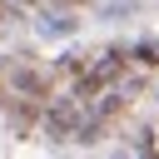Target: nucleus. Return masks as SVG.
Instances as JSON below:
<instances>
[{"instance_id":"1","label":"nucleus","mask_w":159,"mask_h":159,"mask_svg":"<svg viewBox=\"0 0 159 159\" xmlns=\"http://www.w3.org/2000/svg\"><path fill=\"white\" fill-rule=\"evenodd\" d=\"M75 119H80V114H75V104H60V109L50 114V134H70V129H75Z\"/></svg>"},{"instance_id":"2","label":"nucleus","mask_w":159,"mask_h":159,"mask_svg":"<svg viewBox=\"0 0 159 159\" xmlns=\"http://www.w3.org/2000/svg\"><path fill=\"white\" fill-rule=\"evenodd\" d=\"M114 75H119V55H109V60H104V65L84 80V89H99V84H104V80H114Z\"/></svg>"}]
</instances>
